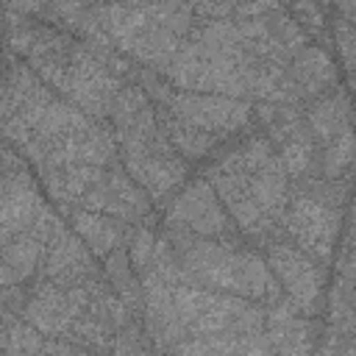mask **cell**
<instances>
[{
	"mask_svg": "<svg viewBox=\"0 0 356 356\" xmlns=\"http://www.w3.org/2000/svg\"><path fill=\"white\" fill-rule=\"evenodd\" d=\"M172 220L186 222L192 231H200V234H220L225 228V220H222V211L217 206L211 186L200 181L192 184L181 195V200L172 206Z\"/></svg>",
	"mask_w": 356,
	"mask_h": 356,
	"instance_id": "cell-4",
	"label": "cell"
},
{
	"mask_svg": "<svg viewBox=\"0 0 356 356\" xmlns=\"http://www.w3.org/2000/svg\"><path fill=\"white\" fill-rule=\"evenodd\" d=\"M39 256H42V242H39L33 234H25L22 239H14L11 245L3 248V261H6L14 273H19V278L28 275V273L36 267Z\"/></svg>",
	"mask_w": 356,
	"mask_h": 356,
	"instance_id": "cell-8",
	"label": "cell"
},
{
	"mask_svg": "<svg viewBox=\"0 0 356 356\" xmlns=\"http://www.w3.org/2000/svg\"><path fill=\"white\" fill-rule=\"evenodd\" d=\"M295 14H298V19H300L306 28L320 31V25H323V14H320V8L314 6V0H295Z\"/></svg>",
	"mask_w": 356,
	"mask_h": 356,
	"instance_id": "cell-14",
	"label": "cell"
},
{
	"mask_svg": "<svg viewBox=\"0 0 356 356\" xmlns=\"http://www.w3.org/2000/svg\"><path fill=\"white\" fill-rule=\"evenodd\" d=\"M289 228L306 250H314L320 259H328L337 222L320 200H312V197L295 200L292 214H289Z\"/></svg>",
	"mask_w": 356,
	"mask_h": 356,
	"instance_id": "cell-3",
	"label": "cell"
},
{
	"mask_svg": "<svg viewBox=\"0 0 356 356\" xmlns=\"http://www.w3.org/2000/svg\"><path fill=\"white\" fill-rule=\"evenodd\" d=\"M172 111L186 125L200 131H234L248 120V103L222 95H172Z\"/></svg>",
	"mask_w": 356,
	"mask_h": 356,
	"instance_id": "cell-1",
	"label": "cell"
},
{
	"mask_svg": "<svg viewBox=\"0 0 356 356\" xmlns=\"http://www.w3.org/2000/svg\"><path fill=\"white\" fill-rule=\"evenodd\" d=\"M86 264V250L78 239H67V236H56L47 253V275L67 281L75 273H81Z\"/></svg>",
	"mask_w": 356,
	"mask_h": 356,
	"instance_id": "cell-7",
	"label": "cell"
},
{
	"mask_svg": "<svg viewBox=\"0 0 356 356\" xmlns=\"http://www.w3.org/2000/svg\"><path fill=\"white\" fill-rule=\"evenodd\" d=\"M153 250H156V245H153L150 231H139L134 236V245H131V261H134V267H139V270L147 267L153 261Z\"/></svg>",
	"mask_w": 356,
	"mask_h": 356,
	"instance_id": "cell-13",
	"label": "cell"
},
{
	"mask_svg": "<svg viewBox=\"0 0 356 356\" xmlns=\"http://www.w3.org/2000/svg\"><path fill=\"white\" fill-rule=\"evenodd\" d=\"M278 161H281V167H284L286 175H300V172H306V170H309V161H312L309 145H306V142H289V145L284 147V153H281Z\"/></svg>",
	"mask_w": 356,
	"mask_h": 356,
	"instance_id": "cell-11",
	"label": "cell"
},
{
	"mask_svg": "<svg viewBox=\"0 0 356 356\" xmlns=\"http://www.w3.org/2000/svg\"><path fill=\"white\" fill-rule=\"evenodd\" d=\"M267 259L298 306H309L317 298L320 284H323V273L300 250H295L289 245H275V248H270Z\"/></svg>",
	"mask_w": 356,
	"mask_h": 356,
	"instance_id": "cell-2",
	"label": "cell"
},
{
	"mask_svg": "<svg viewBox=\"0 0 356 356\" xmlns=\"http://www.w3.org/2000/svg\"><path fill=\"white\" fill-rule=\"evenodd\" d=\"M172 142H175V147H178L184 156L195 159V156L211 150V145H214L217 139H214V134H209V131H200V128H195V125H184V128H172Z\"/></svg>",
	"mask_w": 356,
	"mask_h": 356,
	"instance_id": "cell-10",
	"label": "cell"
},
{
	"mask_svg": "<svg viewBox=\"0 0 356 356\" xmlns=\"http://www.w3.org/2000/svg\"><path fill=\"white\" fill-rule=\"evenodd\" d=\"M72 222H75L78 236H81L83 242H89L97 256H106V253L114 250V245H117V239H120V228L114 225V220H111L108 214H103V211H95V214L78 211V214L72 217Z\"/></svg>",
	"mask_w": 356,
	"mask_h": 356,
	"instance_id": "cell-6",
	"label": "cell"
},
{
	"mask_svg": "<svg viewBox=\"0 0 356 356\" xmlns=\"http://www.w3.org/2000/svg\"><path fill=\"white\" fill-rule=\"evenodd\" d=\"M298 75L312 89L323 86L325 81H331V61H328V56L323 50H317V47L303 50L300 58H298Z\"/></svg>",
	"mask_w": 356,
	"mask_h": 356,
	"instance_id": "cell-9",
	"label": "cell"
},
{
	"mask_svg": "<svg viewBox=\"0 0 356 356\" xmlns=\"http://www.w3.org/2000/svg\"><path fill=\"white\" fill-rule=\"evenodd\" d=\"M286 172L281 167L278 159H267L259 170H256V178L250 181V195L253 200L259 203V209L264 211V217H278L286 206Z\"/></svg>",
	"mask_w": 356,
	"mask_h": 356,
	"instance_id": "cell-5",
	"label": "cell"
},
{
	"mask_svg": "<svg viewBox=\"0 0 356 356\" xmlns=\"http://www.w3.org/2000/svg\"><path fill=\"white\" fill-rule=\"evenodd\" d=\"M337 39H339V50H342V56H345V64H350V28L342 25L339 33H337Z\"/></svg>",
	"mask_w": 356,
	"mask_h": 356,
	"instance_id": "cell-15",
	"label": "cell"
},
{
	"mask_svg": "<svg viewBox=\"0 0 356 356\" xmlns=\"http://www.w3.org/2000/svg\"><path fill=\"white\" fill-rule=\"evenodd\" d=\"M350 164V134L348 128H342L339 136H334V147H331V156H328V172H339Z\"/></svg>",
	"mask_w": 356,
	"mask_h": 356,
	"instance_id": "cell-12",
	"label": "cell"
}]
</instances>
